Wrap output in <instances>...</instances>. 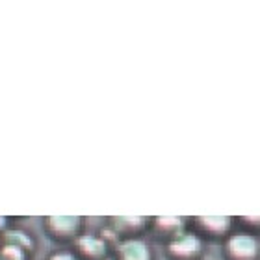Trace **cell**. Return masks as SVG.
Wrapping results in <instances>:
<instances>
[{
  "label": "cell",
  "instance_id": "obj_1",
  "mask_svg": "<svg viewBox=\"0 0 260 260\" xmlns=\"http://www.w3.org/2000/svg\"><path fill=\"white\" fill-rule=\"evenodd\" d=\"M203 253V242L197 234L182 233L169 240L168 255L171 260H197Z\"/></svg>",
  "mask_w": 260,
  "mask_h": 260
},
{
  "label": "cell",
  "instance_id": "obj_2",
  "mask_svg": "<svg viewBox=\"0 0 260 260\" xmlns=\"http://www.w3.org/2000/svg\"><path fill=\"white\" fill-rule=\"evenodd\" d=\"M225 253L229 260H256L258 258V240L247 233L231 234L225 244Z\"/></svg>",
  "mask_w": 260,
  "mask_h": 260
},
{
  "label": "cell",
  "instance_id": "obj_3",
  "mask_svg": "<svg viewBox=\"0 0 260 260\" xmlns=\"http://www.w3.org/2000/svg\"><path fill=\"white\" fill-rule=\"evenodd\" d=\"M82 227V217L78 216H49L45 217V229L50 238L58 242H69L78 238Z\"/></svg>",
  "mask_w": 260,
  "mask_h": 260
},
{
  "label": "cell",
  "instance_id": "obj_4",
  "mask_svg": "<svg viewBox=\"0 0 260 260\" xmlns=\"http://www.w3.org/2000/svg\"><path fill=\"white\" fill-rule=\"evenodd\" d=\"M76 251L82 260H103L106 256V244L99 236L84 234L76 240Z\"/></svg>",
  "mask_w": 260,
  "mask_h": 260
},
{
  "label": "cell",
  "instance_id": "obj_5",
  "mask_svg": "<svg viewBox=\"0 0 260 260\" xmlns=\"http://www.w3.org/2000/svg\"><path fill=\"white\" fill-rule=\"evenodd\" d=\"M231 217L229 216H199L197 225L203 233H206L212 238H221L231 231Z\"/></svg>",
  "mask_w": 260,
  "mask_h": 260
},
{
  "label": "cell",
  "instance_id": "obj_6",
  "mask_svg": "<svg viewBox=\"0 0 260 260\" xmlns=\"http://www.w3.org/2000/svg\"><path fill=\"white\" fill-rule=\"evenodd\" d=\"M117 260H151V249L145 242L128 238L119 245Z\"/></svg>",
  "mask_w": 260,
  "mask_h": 260
},
{
  "label": "cell",
  "instance_id": "obj_7",
  "mask_svg": "<svg viewBox=\"0 0 260 260\" xmlns=\"http://www.w3.org/2000/svg\"><path fill=\"white\" fill-rule=\"evenodd\" d=\"M154 229L166 238H175L184 231V221L179 216H158L154 217Z\"/></svg>",
  "mask_w": 260,
  "mask_h": 260
},
{
  "label": "cell",
  "instance_id": "obj_8",
  "mask_svg": "<svg viewBox=\"0 0 260 260\" xmlns=\"http://www.w3.org/2000/svg\"><path fill=\"white\" fill-rule=\"evenodd\" d=\"M2 244L15 245V247L26 251V253L32 249V240H30V236H28L26 233H22V231H8V233L4 234Z\"/></svg>",
  "mask_w": 260,
  "mask_h": 260
},
{
  "label": "cell",
  "instance_id": "obj_9",
  "mask_svg": "<svg viewBox=\"0 0 260 260\" xmlns=\"http://www.w3.org/2000/svg\"><path fill=\"white\" fill-rule=\"evenodd\" d=\"M49 260H78V258L75 255H71V253H56Z\"/></svg>",
  "mask_w": 260,
  "mask_h": 260
},
{
  "label": "cell",
  "instance_id": "obj_10",
  "mask_svg": "<svg viewBox=\"0 0 260 260\" xmlns=\"http://www.w3.org/2000/svg\"><path fill=\"white\" fill-rule=\"evenodd\" d=\"M6 229V217L4 216H0V233Z\"/></svg>",
  "mask_w": 260,
  "mask_h": 260
}]
</instances>
